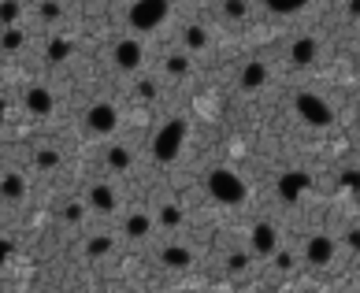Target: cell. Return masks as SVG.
Here are the masks:
<instances>
[{
  "instance_id": "obj_19",
  "label": "cell",
  "mask_w": 360,
  "mask_h": 293,
  "mask_svg": "<svg viewBox=\"0 0 360 293\" xmlns=\"http://www.w3.org/2000/svg\"><path fill=\"white\" fill-rule=\"evenodd\" d=\"M182 37H186L190 49H208V30H204V26H190Z\"/></svg>"
},
{
  "instance_id": "obj_6",
  "label": "cell",
  "mask_w": 360,
  "mask_h": 293,
  "mask_svg": "<svg viewBox=\"0 0 360 293\" xmlns=\"http://www.w3.org/2000/svg\"><path fill=\"white\" fill-rule=\"evenodd\" d=\"M112 56H115V67H119V71H138L141 60H145V49H141V41L123 37V41H115Z\"/></svg>"
},
{
  "instance_id": "obj_1",
  "label": "cell",
  "mask_w": 360,
  "mask_h": 293,
  "mask_svg": "<svg viewBox=\"0 0 360 293\" xmlns=\"http://www.w3.org/2000/svg\"><path fill=\"white\" fill-rule=\"evenodd\" d=\"M204 190L220 204H242L245 201V182L238 178V171H231V167H212L208 175H204Z\"/></svg>"
},
{
  "instance_id": "obj_32",
  "label": "cell",
  "mask_w": 360,
  "mask_h": 293,
  "mask_svg": "<svg viewBox=\"0 0 360 293\" xmlns=\"http://www.w3.org/2000/svg\"><path fill=\"white\" fill-rule=\"evenodd\" d=\"M4 112H8V108H4V101H0V123H4Z\"/></svg>"
},
{
  "instance_id": "obj_29",
  "label": "cell",
  "mask_w": 360,
  "mask_h": 293,
  "mask_svg": "<svg viewBox=\"0 0 360 293\" xmlns=\"http://www.w3.org/2000/svg\"><path fill=\"white\" fill-rule=\"evenodd\" d=\"M245 264H249V256H245V253H234V256H231V267H234V271H242Z\"/></svg>"
},
{
  "instance_id": "obj_23",
  "label": "cell",
  "mask_w": 360,
  "mask_h": 293,
  "mask_svg": "<svg viewBox=\"0 0 360 293\" xmlns=\"http://www.w3.org/2000/svg\"><path fill=\"white\" fill-rule=\"evenodd\" d=\"M71 56V45H67V41H52V45H49V60H67Z\"/></svg>"
},
{
  "instance_id": "obj_16",
  "label": "cell",
  "mask_w": 360,
  "mask_h": 293,
  "mask_svg": "<svg viewBox=\"0 0 360 293\" xmlns=\"http://www.w3.org/2000/svg\"><path fill=\"white\" fill-rule=\"evenodd\" d=\"M160 260L167 267H190L193 264V256H190V249H182V245H163V253H160Z\"/></svg>"
},
{
  "instance_id": "obj_21",
  "label": "cell",
  "mask_w": 360,
  "mask_h": 293,
  "mask_svg": "<svg viewBox=\"0 0 360 293\" xmlns=\"http://www.w3.org/2000/svg\"><path fill=\"white\" fill-rule=\"evenodd\" d=\"M85 253H90V256H108V253H112V237H104V234L90 237V245H85Z\"/></svg>"
},
{
  "instance_id": "obj_20",
  "label": "cell",
  "mask_w": 360,
  "mask_h": 293,
  "mask_svg": "<svg viewBox=\"0 0 360 293\" xmlns=\"http://www.w3.org/2000/svg\"><path fill=\"white\" fill-rule=\"evenodd\" d=\"M19 45H23V30H15V26H8L4 34H0V49L4 52H15Z\"/></svg>"
},
{
  "instance_id": "obj_10",
  "label": "cell",
  "mask_w": 360,
  "mask_h": 293,
  "mask_svg": "<svg viewBox=\"0 0 360 293\" xmlns=\"http://www.w3.org/2000/svg\"><path fill=\"white\" fill-rule=\"evenodd\" d=\"M320 60V41L316 37H297L290 45V63H297V67H309V63Z\"/></svg>"
},
{
  "instance_id": "obj_25",
  "label": "cell",
  "mask_w": 360,
  "mask_h": 293,
  "mask_svg": "<svg viewBox=\"0 0 360 293\" xmlns=\"http://www.w3.org/2000/svg\"><path fill=\"white\" fill-rule=\"evenodd\" d=\"M167 71H171V74H186V71H190V60H186V56H171V60H167Z\"/></svg>"
},
{
  "instance_id": "obj_30",
  "label": "cell",
  "mask_w": 360,
  "mask_h": 293,
  "mask_svg": "<svg viewBox=\"0 0 360 293\" xmlns=\"http://www.w3.org/2000/svg\"><path fill=\"white\" fill-rule=\"evenodd\" d=\"M41 15H45V19H56L60 8H56V4H45V8H41Z\"/></svg>"
},
{
  "instance_id": "obj_15",
  "label": "cell",
  "mask_w": 360,
  "mask_h": 293,
  "mask_svg": "<svg viewBox=\"0 0 360 293\" xmlns=\"http://www.w3.org/2000/svg\"><path fill=\"white\" fill-rule=\"evenodd\" d=\"M123 231H126V237H149V234H152V219H149V212H130Z\"/></svg>"
},
{
  "instance_id": "obj_18",
  "label": "cell",
  "mask_w": 360,
  "mask_h": 293,
  "mask_svg": "<svg viewBox=\"0 0 360 293\" xmlns=\"http://www.w3.org/2000/svg\"><path fill=\"white\" fill-rule=\"evenodd\" d=\"M130 164H134V156H130V149H123V145L108 149V167H112V171H126Z\"/></svg>"
},
{
  "instance_id": "obj_11",
  "label": "cell",
  "mask_w": 360,
  "mask_h": 293,
  "mask_svg": "<svg viewBox=\"0 0 360 293\" xmlns=\"http://www.w3.org/2000/svg\"><path fill=\"white\" fill-rule=\"evenodd\" d=\"M23 101H26L30 115H49L52 112V93L45 90V85H30V90L23 93Z\"/></svg>"
},
{
  "instance_id": "obj_5",
  "label": "cell",
  "mask_w": 360,
  "mask_h": 293,
  "mask_svg": "<svg viewBox=\"0 0 360 293\" xmlns=\"http://www.w3.org/2000/svg\"><path fill=\"white\" fill-rule=\"evenodd\" d=\"M119 126V108L115 104H90L85 108V130L90 134H112V130Z\"/></svg>"
},
{
  "instance_id": "obj_26",
  "label": "cell",
  "mask_w": 360,
  "mask_h": 293,
  "mask_svg": "<svg viewBox=\"0 0 360 293\" xmlns=\"http://www.w3.org/2000/svg\"><path fill=\"white\" fill-rule=\"evenodd\" d=\"M60 164V153H38V167H56Z\"/></svg>"
},
{
  "instance_id": "obj_7",
  "label": "cell",
  "mask_w": 360,
  "mask_h": 293,
  "mask_svg": "<svg viewBox=\"0 0 360 293\" xmlns=\"http://www.w3.org/2000/svg\"><path fill=\"white\" fill-rule=\"evenodd\" d=\"M304 260H309L312 267H327V264L334 260V237L312 234L309 242H304Z\"/></svg>"
},
{
  "instance_id": "obj_9",
  "label": "cell",
  "mask_w": 360,
  "mask_h": 293,
  "mask_svg": "<svg viewBox=\"0 0 360 293\" xmlns=\"http://www.w3.org/2000/svg\"><path fill=\"white\" fill-rule=\"evenodd\" d=\"M253 249L260 256H275L279 253V231L271 223H256L253 226Z\"/></svg>"
},
{
  "instance_id": "obj_27",
  "label": "cell",
  "mask_w": 360,
  "mask_h": 293,
  "mask_svg": "<svg viewBox=\"0 0 360 293\" xmlns=\"http://www.w3.org/2000/svg\"><path fill=\"white\" fill-rule=\"evenodd\" d=\"M63 219H67V223H79V219H82V204H67V212H63Z\"/></svg>"
},
{
  "instance_id": "obj_24",
  "label": "cell",
  "mask_w": 360,
  "mask_h": 293,
  "mask_svg": "<svg viewBox=\"0 0 360 293\" xmlns=\"http://www.w3.org/2000/svg\"><path fill=\"white\" fill-rule=\"evenodd\" d=\"M160 215H163V223H167V226H179V223H182V212L174 208V204H163Z\"/></svg>"
},
{
  "instance_id": "obj_12",
  "label": "cell",
  "mask_w": 360,
  "mask_h": 293,
  "mask_svg": "<svg viewBox=\"0 0 360 293\" xmlns=\"http://www.w3.org/2000/svg\"><path fill=\"white\" fill-rule=\"evenodd\" d=\"M90 208H93V212H104V215L115 212V208H119L115 190H112V186H93V190H90Z\"/></svg>"
},
{
  "instance_id": "obj_8",
  "label": "cell",
  "mask_w": 360,
  "mask_h": 293,
  "mask_svg": "<svg viewBox=\"0 0 360 293\" xmlns=\"http://www.w3.org/2000/svg\"><path fill=\"white\" fill-rule=\"evenodd\" d=\"M309 186H312V178L304 175V171H286V175H279V197L286 204L301 201L304 193H309Z\"/></svg>"
},
{
  "instance_id": "obj_3",
  "label": "cell",
  "mask_w": 360,
  "mask_h": 293,
  "mask_svg": "<svg viewBox=\"0 0 360 293\" xmlns=\"http://www.w3.org/2000/svg\"><path fill=\"white\" fill-rule=\"evenodd\" d=\"M182 137H186V123H182V119H171V123L152 137V156H156L160 164H171V160L179 156Z\"/></svg>"
},
{
  "instance_id": "obj_4",
  "label": "cell",
  "mask_w": 360,
  "mask_h": 293,
  "mask_svg": "<svg viewBox=\"0 0 360 293\" xmlns=\"http://www.w3.org/2000/svg\"><path fill=\"white\" fill-rule=\"evenodd\" d=\"M293 108H297V115L304 119L309 126H331L334 123V112L327 108V101H320V97H312V93H297L293 97Z\"/></svg>"
},
{
  "instance_id": "obj_14",
  "label": "cell",
  "mask_w": 360,
  "mask_h": 293,
  "mask_svg": "<svg viewBox=\"0 0 360 293\" xmlns=\"http://www.w3.org/2000/svg\"><path fill=\"white\" fill-rule=\"evenodd\" d=\"M0 197L4 201H23L26 197V178L23 175H4L0 178Z\"/></svg>"
},
{
  "instance_id": "obj_31",
  "label": "cell",
  "mask_w": 360,
  "mask_h": 293,
  "mask_svg": "<svg viewBox=\"0 0 360 293\" xmlns=\"http://www.w3.org/2000/svg\"><path fill=\"white\" fill-rule=\"evenodd\" d=\"M8 256H12V242H0V264H4Z\"/></svg>"
},
{
  "instance_id": "obj_28",
  "label": "cell",
  "mask_w": 360,
  "mask_h": 293,
  "mask_svg": "<svg viewBox=\"0 0 360 293\" xmlns=\"http://www.w3.org/2000/svg\"><path fill=\"white\" fill-rule=\"evenodd\" d=\"M227 15H245V4L242 0H231V4H227Z\"/></svg>"
},
{
  "instance_id": "obj_2",
  "label": "cell",
  "mask_w": 360,
  "mask_h": 293,
  "mask_svg": "<svg viewBox=\"0 0 360 293\" xmlns=\"http://www.w3.org/2000/svg\"><path fill=\"white\" fill-rule=\"evenodd\" d=\"M171 15V0H134L126 12V23L130 30L138 34H149V30H160Z\"/></svg>"
},
{
  "instance_id": "obj_13",
  "label": "cell",
  "mask_w": 360,
  "mask_h": 293,
  "mask_svg": "<svg viewBox=\"0 0 360 293\" xmlns=\"http://www.w3.org/2000/svg\"><path fill=\"white\" fill-rule=\"evenodd\" d=\"M264 82H268V63H264V60H253V63L242 71V90H260Z\"/></svg>"
},
{
  "instance_id": "obj_17",
  "label": "cell",
  "mask_w": 360,
  "mask_h": 293,
  "mask_svg": "<svg viewBox=\"0 0 360 293\" xmlns=\"http://www.w3.org/2000/svg\"><path fill=\"white\" fill-rule=\"evenodd\" d=\"M304 4H309V0H264V8L275 15H297Z\"/></svg>"
},
{
  "instance_id": "obj_22",
  "label": "cell",
  "mask_w": 360,
  "mask_h": 293,
  "mask_svg": "<svg viewBox=\"0 0 360 293\" xmlns=\"http://www.w3.org/2000/svg\"><path fill=\"white\" fill-rule=\"evenodd\" d=\"M15 19H19V4H15V0H4V4H0V23L12 26Z\"/></svg>"
}]
</instances>
